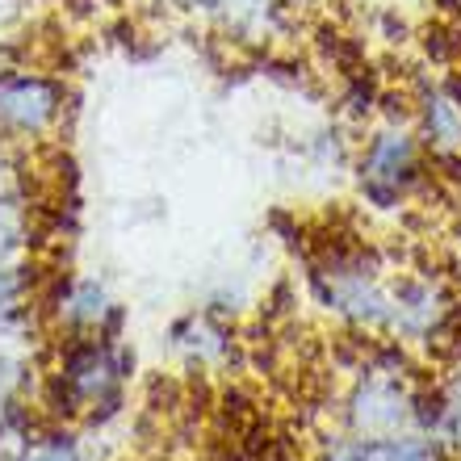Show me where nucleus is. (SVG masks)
<instances>
[{"label":"nucleus","mask_w":461,"mask_h":461,"mask_svg":"<svg viewBox=\"0 0 461 461\" xmlns=\"http://www.w3.org/2000/svg\"><path fill=\"white\" fill-rule=\"evenodd\" d=\"M63 93L59 80L25 68H0V131L17 139H42L55 131L63 118Z\"/></svg>","instance_id":"nucleus-1"},{"label":"nucleus","mask_w":461,"mask_h":461,"mask_svg":"<svg viewBox=\"0 0 461 461\" xmlns=\"http://www.w3.org/2000/svg\"><path fill=\"white\" fill-rule=\"evenodd\" d=\"M122 352L110 348L105 340H93V336H80L72 352H68V365L59 369V394L68 402V411H88L97 402L118 399L122 386Z\"/></svg>","instance_id":"nucleus-2"},{"label":"nucleus","mask_w":461,"mask_h":461,"mask_svg":"<svg viewBox=\"0 0 461 461\" xmlns=\"http://www.w3.org/2000/svg\"><path fill=\"white\" fill-rule=\"evenodd\" d=\"M415 139L399 126H386L377 131L361 151V194L369 202H382V206H394L407 189L415 185Z\"/></svg>","instance_id":"nucleus-3"},{"label":"nucleus","mask_w":461,"mask_h":461,"mask_svg":"<svg viewBox=\"0 0 461 461\" xmlns=\"http://www.w3.org/2000/svg\"><path fill=\"white\" fill-rule=\"evenodd\" d=\"M110 315V298L93 285V281H76L72 290L63 294V319L80 331H97L101 319Z\"/></svg>","instance_id":"nucleus-4"},{"label":"nucleus","mask_w":461,"mask_h":461,"mask_svg":"<svg viewBox=\"0 0 461 461\" xmlns=\"http://www.w3.org/2000/svg\"><path fill=\"white\" fill-rule=\"evenodd\" d=\"M25 240V210L17 197H0V265L9 260Z\"/></svg>","instance_id":"nucleus-5"}]
</instances>
